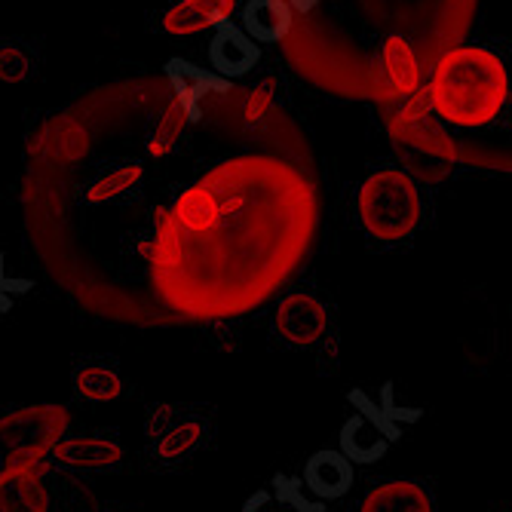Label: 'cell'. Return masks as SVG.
Returning <instances> with one entry per match:
<instances>
[{
  "label": "cell",
  "mask_w": 512,
  "mask_h": 512,
  "mask_svg": "<svg viewBox=\"0 0 512 512\" xmlns=\"http://www.w3.org/2000/svg\"><path fill=\"white\" fill-rule=\"evenodd\" d=\"M295 28V13L286 0H249L243 7V31L255 43H279Z\"/></svg>",
  "instance_id": "2e32d148"
},
{
  "label": "cell",
  "mask_w": 512,
  "mask_h": 512,
  "mask_svg": "<svg viewBox=\"0 0 512 512\" xmlns=\"http://www.w3.org/2000/svg\"><path fill=\"white\" fill-rule=\"evenodd\" d=\"M273 80L267 77V80H261L252 92H249V96H246V123L252 126V123H258L270 108H273Z\"/></svg>",
  "instance_id": "603a6c76"
},
{
  "label": "cell",
  "mask_w": 512,
  "mask_h": 512,
  "mask_svg": "<svg viewBox=\"0 0 512 512\" xmlns=\"http://www.w3.org/2000/svg\"><path fill=\"white\" fill-rule=\"evenodd\" d=\"M267 503H270V491H258V494H252V497L246 500L243 512H264Z\"/></svg>",
  "instance_id": "d4e9b609"
},
{
  "label": "cell",
  "mask_w": 512,
  "mask_h": 512,
  "mask_svg": "<svg viewBox=\"0 0 512 512\" xmlns=\"http://www.w3.org/2000/svg\"><path fill=\"white\" fill-rule=\"evenodd\" d=\"M359 218L371 240H405L421 218V197H417L414 178L405 169H381L365 178L359 191Z\"/></svg>",
  "instance_id": "3957f363"
},
{
  "label": "cell",
  "mask_w": 512,
  "mask_h": 512,
  "mask_svg": "<svg viewBox=\"0 0 512 512\" xmlns=\"http://www.w3.org/2000/svg\"><path fill=\"white\" fill-rule=\"evenodd\" d=\"M353 463L341 451H316L304 463V485L316 500H341L353 488Z\"/></svg>",
  "instance_id": "7c38bea8"
},
{
  "label": "cell",
  "mask_w": 512,
  "mask_h": 512,
  "mask_svg": "<svg viewBox=\"0 0 512 512\" xmlns=\"http://www.w3.org/2000/svg\"><path fill=\"white\" fill-rule=\"evenodd\" d=\"M430 111L454 126H485L500 117L509 99V80L503 62L482 46L448 50L427 89Z\"/></svg>",
  "instance_id": "6da1fadb"
},
{
  "label": "cell",
  "mask_w": 512,
  "mask_h": 512,
  "mask_svg": "<svg viewBox=\"0 0 512 512\" xmlns=\"http://www.w3.org/2000/svg\"><path fill=\"white\" fill-rule=\"evenodd\" d=\"M184 123H188V117H184V111H181V105L172 99V102H166V108H163V114L157 117V126H154V135L148 138V154L151 157H166L172 148H175V142H178V135L184 132Z\"/></svg>",
  "instance_id": "44dd1931"
},
{
  "label": "cell",
  "mask_w": 512,
  "mask_h": 512,
  "mask_svg": "<svg viewBox=\"0 0 512 512\" xmlns=\"http://www.w3.org/2000/svg\"><path fill=\"white\" fill-rule=\"evenodd\" d=\"M169 212H172L175 224L181 227L184 240H188V237H194V234H206V230L218 221V215H221V200H218V194H215L212 184L200 181V184H194V188L184 191V194L175 200V206H172Z\"/></svg>",
  "instance_id": "9a60e30c"
},
{
  "label": "cell",
  "mask_w": 512,
  "mask_h": 512,
  "mask_svg": "<svg viewBox=\"0 0 512 512\" xmlns=\"http://www.w3.org/2000/svg\"><path fill=\"white\" fill-rule=\"evenodd\" d=\"M359 512H433V497L424 485L393 479L371 488Z\"/></svg>",
  "instance_id": "e0dca14e"
},
{
  "label": "cell",
  "mask_w": 512,
  "mask_h": 512,
  "mask_svg": "<svg viewBox=\"0 0 512 512\" xmlns=\"http://www.w3.org/2000/svg\"><path fill=\"white\" fill-rule=\"evenodd\" d=\"M145 439L154 463L175 467V463L188 460L206 445L209 417L194 405H157L148 414Z\"/></svg>",
  "instance_id": "5b68a950"
},
{
  "label": "cell",
  "mask_w": 512,
  "mask_h": 512,
  "mask_svg": "<svg viewBox=\"0 0 512 512\" xmlns=\"http://www.w3.org/2000/svg\"><path fill=\"white\" fill-rule=\"evenodd\" d=\"M273 329L295 347H310L329 329V313L310 295H289L273 313Z\"/></svg>",
  "instance_id": "8992f818"
},
{
  "label": "cell",
  "mask_w": 512,
  "mask_h": 512,
  "mask_svg": "<svg viewBox=\"0 0 512 512\" xmlns=\"http://www.w3.org/2000/svg\"><path fill=\"white\" fill-rule=\"evenodd\" d=\"M399 436H402L399 427L378 424V421H371V417L356 411L341 430V454L350 463H375L390 451V445Z\"/></svg>",
  "instance_id": "9c48e42d"
},
{
  "label": "cell",
  "mask_w": 512,
  "mask_h": 512,
  "mask_svg": "<svg viewBox=\"0 0 512 512\" xmlns=\"http://www.w3.org/2000/svg\"><path fill=\"white\" fill-rule=\"evenodd\" d=\"M273 488H276V497H279V500L292 503L298 512H325V503H316V500L304 497L301 488H298V482L289 479V476H276V479H273Z\"/></svg>",
  "instance_id": "7402d4cb"
},
{
  "label": "cell",
  "mask_w": 512,
  "mask_h": 512,
  "mask_svg": "<svg viewBox=\"0 0 512 512\" xmlns=\"http://www.w3.org/2000/svg\"><path fill=\"white\" fill-rule=\"evenodd\" d=\"M279 512H283V509H279Z\"/></svg>",
  "instance_id": "484cf974"
},
{
  "label": "cell",
  "mask_w": 512,
  "mask_h": 512,
  "mask_svg": "<svg viewBox=\"0 0 512 512\" xmlns=\"http://www.w3.org/2000/svg\"><path fill=\"white\" fill-rule=\"evenodd\" d=\"M184 258V234L181 227L175 224L169 209H157V234H154V264L157 270H175L181 267Z\"/></svg>",
  "instance_id": "d6986e66"
},
{
  "label": "cell",
  "mask_w": 512,
  "mask_h": 512,
  "mask_svg": "<svg viewBox=\"0 0 512 512\" xmlns=\"http://www.w3.org/2000/svg\"><path fill=\"white\" fill-rule=\"evenodd\" d=\"M50 457L65 463V467H77V470H108V467H117L123 451L111 439L74 436V439H59L50 448Z\"/></svg>",
  "instance_id": "5bb4252c"
},
{
  "label": "cell",
  "mask_w": 512,
  "mask_h": 512,
  "mask_svg": "<svg viewBox=\"0 0 512 512\" xmlns=\"http://www.w3.org/2000/svg\"><path fill=\"white\" fill-rule=\"evenodd\" d=\"M393 142L405 169L424 178L427 184H439L457 163L451 135L430 114L427 89H414L411 96H405L402 111L393 123Z\"/></svg>",
  "instance_id": "7a4b0ae2"
},
{
  "label": "cell",
  "mask_w": 512,
  "mask_h": 512,
  "mask_svg": "<svg viewBox=\"0 0 512 512\" xmlns=\"http://www.w3.org/2000/svg\"><path fill=\"white\" fill-rule=\"evenodd\" d=\"M46 473L50 457H40L25 470L0 479V512H50V491L43 485Z\"/></svg>",
  "instance_id": "52a82bcc"
},
{
  "label": "cell",
  "mask_w": 512,
  "mask_h": 512,
  "mask_svg": "<svg viewBox=\"0 0 512 512\" xmlns=\"http://www.w3.org/2000/svg\"><path fill=\"white\" fill-rule=\"evenodd\" d=\"M142 178V163H114L86 188V203H108L126 194Z\"/></svg>",
  "instance_id": "ffe728a7"
},
{
  "label": "cell",
  "mask_w": 512,
  "mask_h": 512,
  "mask_svg": "<svg viewBox=\"0 0 512 512\" xmlns=\"http://www.w3.org/2000/svg\"><path fill=\"white\" fill-rule=\"evenodd\" d=\"M74 390L86 402H114L123 390L117 368L105 359H83L74 368Z\"/></svg>",
  "instance_id": "ac0fdd59"
},
{
  "label": "cell",
  "mask_w": 512,
  "mask_h": 512,
  "mask_svg": "<svg viewBox=\"0 0 512 512\" xmlns=\"http://www.w3.org/2000/svg\"><path fill=\"white\" fill-rule=\"evenodd\" d=\"M378 80L390 86L393 96H411L414 89H421V59L414 53V43L402 34L384 37L378 46Z\"/></svg>",
  "instance_id": "ba28073f"
},
{
  "label": "cell",
  "mask_w": 512,
  "mask_h": 512,
  "mask_svg": "<svg viewBox=\"0 0 512 512\" xmlns=\"http://www.w3.org/2000/svg\"><path fill=\"white\" fill-rule=\"evenodd\" d=\"M234 10H237V0H181V4H175L166 13L163 25L169 34L191 37V34H200L206 28L227 22Z\"/></svg>",
  "instance_id": "4fadbf2b"
},
{
  "label": "cell",
  "mask_w": 512,
  "mask_h": 512,
  "mask_svg": "<svg viewBox=\"0 0 512 512\" xmlns=\"http://www.w3.org/2000/svg\"><path fill=\"white\" fill-rule=\"evenodd\" d=\"M62 430L65 411L56 405H34L0 417V479L25 470L40 457H50Z\"/></svg>",
  "instance_id": "277c9868"
},
{
  "label": "cell",
  "mask_w": 512,
  "mask_h": 512,
  "mask_svg": "<svg viewBox=\"0 0 512 512\" xmlns=\"http://www.w3.org/2000/svg\"><path fill=\"white\" fill-rule=\"evenodd\" d=\"M215 28H218V34L209 43V62H212V68L218 74H224V77H243V74H249L258 65V59H261L258 43L243 28H237L230 19L215 25Z\"/></svg>",
  "instance_id": "30bf717a"
},
{
  "label": "cell",
  "mask_w": 512,
  "mask_h": 512,
  "mask_svg": "<svg viewBox=\"0 0 512 512\" xmlns=\"http://www.w3.org/2000/svg\"><path fill=\"white\" fill-rule=\"evenodd\" d=\"M28 71H31V62L25 59V53L16 50V46H4V50H0V77L10 83H19L28 77Z\"/></svg>",
  "instance_id": "cb8c5ba5"
},
{
  "label": "cell",
  "mask_w": 512,
  "mask_h": 512,
  "mask_svg": "<svg viewBox=\"0 0 512 512\" xmlns=\"http://www.w3.org/2000/svg\"><path fill=\"white\" fill-rule=\"evenodd\" d=\"M166 77L175 89V102L181 105L184 117H188L191 123L200 120V99L209 96V92H227L230 89V80L206 71V68H197L191 62L184 59H172L166 65Z\"/></svg>",
  "instance_id": "8fae6325"
}]
</instances>
